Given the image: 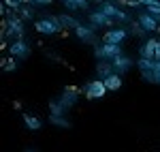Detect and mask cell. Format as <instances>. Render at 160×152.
Masks as SVG:
<instances>
[{
    "instance_id": "obj_1",
    "label": "cell",
    "mask_w": 160,
    "mask_h": 152,
    "mask_svg": "<svg viewBox=\"0 0 160 152\" xmlns=\"http://www.w3.org/2000/svg\"><path fill=\"white\" fill-rule=\"evenodd\" d=\"M26 19L19 15V13H11L7 19H4V28H2V37L7 39H24L26 34Z\"/></svg>"
},
{
    "instance_id": "obj_2",
    "label": "cell",
    "mask_w": 160,
    "mask_h": 152,
    "mask_svg": "<svg viewBox=\"0 0 160 152\" xmlns=\"http://www.w3.org/2000/svg\"><path fill=\"white\" fill-rule=\"evenodd\" d=\"M34 28H37L38 34H45V37H53V34H58L60 30H64L60 15H45V17H38L37 22H34Z\"/></svg>"
},
{
    "instance_id": "obj_3",
    "label": "cell",
    "mask_w": 160,
    "mask_h": 152,
    "mask_svg": "<svg viewBox=\"0 0 160 152\" xmlns=\"http://www.w3.org/2000/svg\"><path fill=\"white\" fill-rule=\"evenodd\" d=\"M100 9L107 13L111 19H115V22H124V24H130V22H132V19H130V15L124 11L115 0H105V2H100Z\"/></svg>"
},
{
    "instance_id": "obj_4",
    "label": "cell",
    "mask_w": 160,
    "mask_h": 152,
    "mask_svg": "<svg viewBox=\"0 0 160 152\" xmlns=\"http://www.w3.org/2000/svg\"><path fill=\"white\" fill-rule=\"evenodd\" d=\"M83 94H86V99H90V101H98V99H102L109 90H107V86H105V79H92V81H88L86 86H83Z\"/></svg>"
},
{
    "instance_id": "obj_5",
    "label": "cell",
    "mask_w": 160,
    "mask_h": 152,
    "mask_svg": "<svg viewBox=\"0 0 160 152\" xmlns=\"http://www.w3.org/2000/svg\"><path fill=\"white\" fill-rule=\"evenodd\" d=\"M113 24H115V19H111L107 13L102 11V9H96V11H92L90 13V26L92 28H96V30H107V28H113Z\"/></svg>"
},
{
    "instance_id": "obj_6",
    "label": "cell",
    "mask_w": 160,
    "mask_h": 152,
    "mask_svg": "<svg viewBox=\"0 0 160 152\" xmlns=\"http://www.w3.org/2000/svg\"><path fill=\"white\" fill-rule=\"evenodd\" d=\"M81 92L83 90H79L77 86H64V90L60 92V101L68 107V109H73L75 105L79 103V99H81Z\"/></svg>"
},
{
    "instance_id": "obj_7",
    "label": "cell",
    "mask_w": 160,
    "mask_h": 152,
    "mask_svg": "<svg viewBox=\"0 0 160 152\" xmlns=\"http://www.w3.org/2000/svg\"><path fill=\"white\" fill-rule=\"evenodd\" d=\"M9 51H11V56H15L17 60H26V58H30L32 47L28 45L26 39H15L11 45H9Z\"/></svg>"
},
{
    "instance_id": "obj_8",
    "label": "cell",
    "mask_w": 160,
    "mask_h": 152,
    "mask_svg": "<svg viewBox=\"0 0 160 152\" xmlns=\"http://www.w3.org/2000/svg\"><path fill=\"white\" fill-rule=\"evenodd\" d=\"M75 37L79 39L81 43L88 45H96V28H92L90 24H79L75 30Z\"/></svg>"
},
{
    "instance_id": "obj_9",
    "label": "cell",
    "mask_w": 160,
    "mask_h": 152,
    "mask_svg": "<svg viewBox=\"0 0 160 152\" xmlns=\"http://www.w3.org/2000/svg\"><path fill=\"white\" fill-rule=\"evenodd\" d=\"M128 34H130V30L128 28H107L105 30V37H102V41H107V43H118V45H122L124 41L128 39Z\"/></svg>"
},
{
    "instance_id": "obj_10",
    "label": "cell",
    "mask_w": 160,
    "mask_h": 152,
    "mask_svg": "<svg viewBox=\"0 0 160 152\" xmlns=\"http://www.w3.org/2000/svg\"><path fill=\"white\" fill-rule=\"evenodd\" d=\"M113 66H115V73H120V75H126L132 66H135V60L128 56V54H120L115 60H111Z\"/></svg>"
},
{
    "instance_id": "obj_11",
    "label": "cell",
    "mask_w": 160,
    "mask_h": 152,
    "mask_svg": "<svg viewBox=\"0 0 160 152\" xmlns=\"http://www.w3.org/2000/svg\"><path fill=\"white\" fill-rule=\"evenodd\" d=\"M139 22H141V26L148 30V32H158L160 30V19L156 17V15H152L149 11H145V13H141L139 17H137Z\"/></svg>"
},
{
    "instance_id": "obj_12",
    "label": "cell",
    "mask_w": 160,
    "mask_h": 152,
    "mask_svg": "<svg viewBox=\"0 0 160 152\" xmlns=\"http://www.w3.org/2000/svg\"><path fill=\"white\" fill-rule=\"evenodd\" d=\"M120 54H124V51H122V45L102 41V58H105V60H115Z\"/></svg>"
},
{
    "instance_id": "obj_13",
    "label": "cell",
    "mask_w": 160,
    "mask_h": 152,
    "mask_svg": "<svg viewBox=\"0 0 160 152\" xmlns=\"http://www.w3.org/2000/svg\"><path fill=\"white\" fill-rule=\"evenodd\" d=\"M156 47H158V39H145V43L139 47V56H143V58H156Z\"/></svg>"
},
{
    "instance_id": "obj_14",
    "label": "cell",
    "mask_w": 160,
    "mask_h": 152,
    "mask_svg": "<svg viewBox=\"0 0 160 152\" xmlns=\"http://www.w3.org/2000/svg\"><path fill=\"white\" fill-rule=\"evenodd\" d=\"M113 73H115V66H113L111 60H98V62H96V75H98L100 79L113 75Z\"/></svg>"
},
{
    "instance_id": "obj_15",
    "label": "cell",
    "mask_w": 160,
    "mask_h": 152,
    "mask_svg": "<svg viewBox=\"0 0 160 152\" xmlns=\"http://www.w3.org/2000/svg\"><path fill=\"white\" fill-rule=\"evenodd\" d=\"M24 127L28 131H41L43 128V120L38 116H32V114H24Z\"/></svg>"
},
{
    "instance_id": "obj_16",
    "label": "cell",
    "mask_w": 160,
    "mask_h": 152,
    "mask_svg": "<svg viewBox=\"0 0 160 152\" xmlns=\"http://www.w3.org/2000/svg\"><path fill=\"white\" fill-rule=\"evenodd\" d=\"M49 114L51 116H66L68 114V107H66L60 99H51L49 101Z\"/></svg>"
},
{
    "instance_id": "obj_17",
    "label": "cell",
    "mask_w": 160,
    "mask_h": 152,
    "mask_svg": "<svg viewBox=\"0 0 160 152\" xmlns=\"http://www.w3.org/2000/svg\"><path fill=\"white\" fill-rule=\"evenodd\" d=\"M122 75L120 73H113V75H109V77H105V86H107V90L109 92H115V90H120L122 88Z\"/></svg>"
},
{
    "instance_id": "obj_18",
    "label": "cell",
    "mask_w": 160,
    "mask_h": 152,
    "mask_svg": "<svg viewBox=\"0 0 160 152\" xmlns=\"http://www.w3.org/2000/svg\"><path fill=\"white\" fill-rule=\"evenodd\" d=\"M60 2L68 11H79V9H88L92 0H60Z\"/></svg>"
},
{
    "instance_id": "obj_19",
    "label": "cell",
    "mask_w": 160,
    "mask_h": 152,
    "mask_svg": "<svg viewBox=\"0 0 160 152\" xmlns=\"http://www.w3.org/2000/svg\"><path fill=\"white\" fill-rule=\"evenodd\" d=\"M137 66H139V71L141 73H145V71H154V66H156V58H139L137 60Z\"/></svg>"
},
{
    "instance_id": "obj_20",
    "label": "cell",
    "mask_w": 160,
    "mask_h": 152,
    "mask_svg": "<svg viewBox=\"0 0 160 152\" xmlns=\"http://www.w3.org/2000/svg\"><path fill=\"white\" fill-rule=\"evenodd\" d=\"M60 19H62V26H64L66 30H73V32L77 30V26L81 24L77 17H73V15H66V13H64V15H60Z\"/></svg>"
},
{
    "instance_id": "obj_21",
    "label": "cell",
    "mask_w": 160,
    "mask_h": 152,
    "mask_svg": "<svg viewBox=\"0 0 160 152\" xmlns=\"http://www.w3.org/2000/svg\"><path fill=\"white\" fill-rule=\"evenodd\" d=\"M49 122L58 128H71V120L66 116H51L49 114Z\"/></svg>"
},
{
    "instance_id": "obj_22",
    "label": "cell",
    "mask_w": 160,
    "mask_h": 152,
    "mask_svg": "<svg viewBox=\"0 0 160 152\" xmlns=\"http://www.w3.org/2000/svg\"><path fill=\"white\" fill-rule=\"evenodd\" d=\"M128 30H130V34H135V37H145V34H148V30L141 26L139 19H132V22L128 24Z\"/></svg>"
},
{
    "instance_id": "obj_23",
    "label": "cell",
    "mask_w": 160,
    "mask_h": 152,
    "mask_svg": "<svg viewBox=\"0 0 160 152\" xmlns=\"http://www.w3.org/2000/svg\"><path fill=\"white\" fill-rule=\"evenodd\" d=\"M32 7H34V4H22V9L17 11L26 22H28V19H34V9H32Z\"/></svg>"
},
{
    "instance_id": "obj_24",
    "label": "cell",
    "mask_w": 160,
    "mask_h": 152,
    "mask_svg": "<svg viewBox=\"0 0 160 152\" xmlns=\"http://www.w3.org/2000/svg\"><path fill=\"white\" fill-rule=\"evenodd\" d=\"M2 69H4V73H13V71H17V58L11 56V58H7V60H2Z\"/></svg>"
},
{
    "instance_id": "obj_25",
    "label": "cell",
    "mask_w": 160,
    "mask_h": 152,
    "mask_svg": "<svg viewBox=\"0 0 160 152\" xmlns=\"http://www.w3.org/2000/svg\"><path fill=\"white\" fill-rule=\"evenodd\" d=\"M2 2L9 7V11H11V13H17L19 9H22V2H19V0H2Z\"/></svg>"
},
{
    "instance_id": "obj_26",
    "label": "cell",
    "mask_w": 160,
    "mask_h": 152,
    "mask_svg": "<svg viewBox=\"0 0 160 152\" xmlns=\"http://www.w3.org/2000/svg\"><path fill=\"white\" fill-rule=\"evenodd\" d=\"M143 77V81H148V84H156V73L154 71H145V73H141Z\"/></svg>"
},
{
    "instance_id": "obj_27",
    "label": "cell",
    "mask_w": 160,
    "mask_h": 152,
    "mask_svg": "<svg viewBox=\"0 0 160 152\" xmlns=\"http://www.w3.org/2000/svg\"><path fill=\"white\" fill-rule=\"evenodd\" d=\"M94 56H96V60H105L102 58V43H96L94 45Z\"/></svg>"
},
{
    "instance_id": "obj_28",
    "label": "cell",
    "mask_w": 160,
    "mask_h": 152,
    "mask_svg": "<svg viewBox=\"0 0 160 152\" xmlns=\"http://www.w3.org/2000/svg\"><path fill=\"white\" fill-rule=\"evenodd\" d=\"M30 2H32L34 7H45V4H51L53 0H30Z\"/></svg>"
},
{
    "instance_id": "obj_29",
    "label": "cell",
    "mask_w": 160,
    "mask_h": 152,
    "mask_svg": "<svg viewBox=\"0 0 160 152\" xmlns=\"http://www.w3.org/2000/svg\"><path fill=\"white\" fill-rule=\"evenodd\" d=\"M154 73H156V84H160V60H156V66H154Z\"/></svg>"
},
{
    "instance_id": "obj_30",
    "label": "cell",
    "mask_w": 160,
    "mask_h": 152,
    "mask_svg": "<svg viewBox=\"0 0 160 152\" xmlns=\"http://www.w3.org/2000/svg\"><path fill=\"white\" fill-rule=\"evenodd\" d=\"M47 58L53 60V62H60V56H58V54H53V51H47Z\"/></svg>"
},
{
    "instance_id": "obj_31",
    "label": "cell",
    "mask_w": 160,
    "mask_h": 152,
    "mask_svg": "<svg viewBox=\"0 0 160 152\" xmlns=\"http://www.w3.org/2000/svg\"><path fill=\"white\" fill-rule=\"evenodd\" d=\"M156 60H160V41H158V47H156Z\"/></svg>"
},
{
    "instance_id": "obj_32",
    "label": "cell",
    "mask_w": 160,
    "mask_h": 152,
    "mask_svg": "<svg viewBox=\"0 0 160 152\" xmlns=\"http://www.w3.org/2000/svg\"><path fill=\"white\" fill-rule=\"evenodd\" d=\"M19 2H22V4H32L30 0H19Z\"/></svg>"
},
{
    "instance_id": "obj_33",
    "label": "cell",
    "mask_w": 160,
    "mask_h": 152,
    "mask_svg": "<svg viewBox=\"0 0 160 152\" xmlns=\"http://www.w3.org/2000/svg\"><path fill=\"white\" fill-rule=\"evenodd\" d=\"M92 2H98V4H100V2H105V0H92Z\"/></svg>"
},
{
    "instance_id": "obj_34",
    "label": "cell",
    "mask_w": 160,
    "mask_h": 152,
    "mask_svg": "<svg viewBox=\"0 0 160 152\" xmlns=\"http://www.w3.org/2000/svg\"><path fill=\"white\" fill-rule=\"evenodd\" d=\"M28 152H34V150H28Z\"/></svg>"
}]
</instances>
